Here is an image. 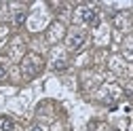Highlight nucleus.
Masks as SVG:
<instances>
[{
  "label": "nucleus",
  "instance_id": "1",
  "mask_svg": "<svg viewBox=\"0 0 133 131\" xmlns=\"http://www.w3.org/2000/svg\"><path fill=\"white\" fill-rule=\"evenodd\" d=\"M40 70H42V59H40L38 55H34V53H28V55L23 57V61H21V72H23V76L34 78Z\"/></svg>",
  "mask_w": 133,
  "mask_h": 131
},
{
  "label": "nucleus",
  "instance_id": "2",
  "mask_svg": "<svg viewBox=\"0 0 133 131\" xmlns=\"http://www.w3.org/2000/svg\"><path fill=\"white\" fill-rule=\"evenodd\" d=\"M85 40H87V34L82 30H74L72 34L68 36V49L70 51H78V49L85 44Z\"/></svg>",
  "mask_w": 133,
  "mask_h": 131
},
{
  "label": "nucleus",
  "instance_id": "3",
  "mask_svg": "<svg viewBox=\"0 0 133 131\" xmlns=\"http://www.w3.org/2000/svg\"><path fill=\"white\" fill-rule=\"evenodd\" d=\"M82 19L87 21V25L97 28V25H99V13L93 11V9H85V11H82Z\"/></svg>",
  "mask_w": 133,
  "mask_h": 131
},
{
  "label": "nucleus",
  "instance_id": "4",
  "mask_svg": "<svg viewBox=\"0 0 133 131\" xmlns=\"http://www.w3.org/2000/svg\"><path fill=\"white\" fill-rule=\"evenodd\" d=\"M13 129H15L13 121H11V119H4V121H2V131H13Z\"/></svg>",
  "mask_w": 133,
  "mask_h": 131
},
{
  "label": "nucleus",
  "instance_id": "5",
  "mask_svg": "<svg viewBox=\"0 0 133 131\" xmlns=\"http://www.w3.org/2000/svg\"><path fill=\"white\" fill-rule=\"evenodd\" d=\"M23 19H25V13H23V11H17V15H15V23L21 25V23H23Z\"/></svg>",
  "mask_w": 133,
  "mask_h": 131
},
{
  "label": "nucleus",
  "instance_id": "6",
  "mask_svg": "<svg viewBox=\"0 0 133 131\" xmlns=\"http://www.w3.org/2000/svg\"><path fill=\"white\" fill-rule=\"evenodd\" d=\"M65 68H68V63H65L63 59H59V61L53 63V70H65Z\"/></svg>",
  "mask_w": 133,
  "mask_h": 131
},
{
  "label": "nucleus",
  "instance_id": "7",
  "mask_svg": "<svg viewBox=\"0 0 133 131\" xmlns=\"http://www.w3.org/2000/svg\"><path fill=\"white\" fill-rule=\"evenodd\" d=\"M6 70H9V68H6V63H4V61H0V80L6 76Z\"/></svg>",
  "mask_w": 133,
  "mask_h": 131
},
{
  "label": "nucleus",
  "instance_id": "8",
  "mask_svg": "<svg viewBox=\"0 0 133 131\" xmlns=\"http://www.w3.org/2000/svg\"><path fill=\"white\" fill-rule=\"evenodd\" d=\"M32 131H42V127H40V125H34V127H32Z\"/></svg>",
  "mask_w": 133,
  "mask_h": 131
}]
</instances>
